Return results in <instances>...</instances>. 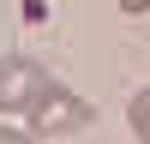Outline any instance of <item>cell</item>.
Segmentation results:
<instances>
[{
	"label": "cell",
	"mask_w": 150,
	"mask_h": 144,
	"mask_svg": "<svg viewBox=\"0 0 150 144\" xmlns=\"http://www.w3.org/2000/svg\"><path fill=\"white\" fill-rule=\"evenodd\" d=\"M54 84H60V78H54V72H42L36 60L6 54V60H0V114H30Z\"/></svg>",
	"instance_id": "cell-1"
},
{
	"label": "cell",
	"mask_w": 150,
	"mask_h": 144,
	"mask_svg": "<svg viewBox=\"0 0 150 144\" xmlns=\"http://www.w3.org/2000/svg\"><path fill=\"white\" fill-rule=\"evenodd\" d=\"M24 120H30V132H84L96 114H90V102H84V96H72L66 84H54V90H48Z\"/></svg>",
	"instance_id": "cell-2"
},
{
	"label": "cell",
	"mask_w": 150,
	"mask_h": 144,
	"mask_svg": "<svg viewBox=\"0 0 150 144\" xmlns=\"http://www.w3.org/2000/svg\"><path fill=\"white\" fill-rule=\"evenodd\" d=\"M126 120H132V138L150 144V90H138V96L126 102Z\"/></svg>",
	"instance_id": "cell-3"
},
{
	"label": "cell",
	"mask_w": 150,
	"mask_h": 144,
	"mask_svg": "<svg viewBox=\"0 0 150 144\" xmlns=\"http://www.w3.org/2000/svg\"><path fill=\"white\" fill-rule=\"evenodd\" d=\"M0 144H36V132H18V126H0Z\"/></svg>",
	"instance_id": "cell-4"
},
{
	"label": "cell",
	"mask_w": 150,
	"mask_h": 144,
	"mask_svg": "<svg viewBox=\"0 0 150 144\" xmlns=\"http://www.w3.org/2000/svg\"><path fill=\"white\" fill-rule=\"evenodd\" d=\"M120 12H150V0H114Z\"/></svg>",
	"instance_id": "cell-5"
}]
</instances>
